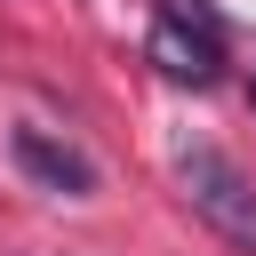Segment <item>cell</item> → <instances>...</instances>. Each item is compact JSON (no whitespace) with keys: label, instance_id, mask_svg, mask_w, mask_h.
<instances>
[{"label":"cell","instance_id":"cell-4","mask_svg":"<svg viewBox=\"0 0 256 256\" xmlns=\"http://www.w3.org/2000/svg\"><path fill=\"white\" fill-rule=\"evenodd\" d=\"M248 104H256V88H248Z\"/></svg>","mask_w":256,"mask_h":256},{"label":"cell","instance_id":"cell-3","mask_svg":"<svg viewBox=\"0 0 256 256\" xmlns=\"http://www.w3.org/2000/svg\"><path fill=\"white\" fill-rule=\"evenodd\" d=\"M8 152H16V168H24L40 192H64V200H88V192H96V160H88L80 144H56L48 128H16Z\"/></svg>","mask_w":256,"mask_h":256},{"label":"cell","instance_id":"cell-2","mask_svg":"<svg viewBox=\"0 0 256 256\" xmlns=\"http://www.w3.org/2000/svg\"><path fill=\"white\" fill-rule=\"evenodd\" d=\"M144 56L176 88H216V72H224V16L208 0H160L152 32H144Z\"/></svg>","mask_w":256,"mask_h":256},{"label":"cell","instance_id":"cell-1","mask_svg":"<svg viewBox=\"0 0 256 256\" xmlns=\"http://www.w3.org/2000/svg\"><path fill=\"white\" fill-rule=\"evenodd\" d=\"M176 200H184L224 248H248V256H256V184H248L216 144H200V136L176 144Z\"/></svg>","mask_w":256,"mask_h":256}]
</instances>
